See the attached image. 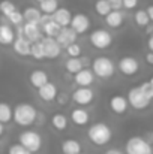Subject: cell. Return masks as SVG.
I'll use <instances>...</instances> for the list:
<instances>
[{"label": "cell", "instance_id": "obj_1", "mask_svg": "<svg viewBox=\"0 0 153 154\" xmlns=\"http://www.w3.org/2000/svg\"><path fill=\"white\" fill-rule=\"evenodd\" d=\"M87 138H89V141L92 142V144H95V145H98V147H104V145H107L110 141H111V138H113V130H111V127L107 124V123H95V124H92L90 127H89V130H87Z\"/></svg>", "mask_w": 153, "mask_h": 154}, {"label": "cell", "instance_id": "obj_2", "mask_svg": "<svg viewBox=\"0 0 153 154\" xmlns=\"http://www.w3.org/2000/svg\"><path fill=\"white\" fill-rule=\"evenodd\" d=\"M36 117H38L36 108L30 103H18L14 108V121L21 127L32 126L36 121Z\"/></svg>", "mask_w": 153, "mask_h": 154}, {"label": "cell", "instance_id": "obj_3", "mask_svg": "<svg viewBox=\"0 0 153 154\" xmlns=\"http://www.w3.org/2000/svg\"><path fill=\"white\" fill-rule=\"evenodd\" d=\"M92 70L95 72V75L98 78L108 79V78H111L114 75L116 66H114V63H113L111 58H108L105 55H101V57H96L92 61Z\"/></svg>", "mask_w": 153, "mask_h": 154}, {"label": "cell", "instance_id": "obj_4", "mask_svg": "<svg viewBox=\"0 0 153 154\" xmlns=\"http://www.w3.org/2000/svg\"><path fill=\"white\" fill-rule=\"evenodd\" d=\"M126 154H153L152 144L144 136H131L125 145Z\"/></svg>", "mask_w": 153, "mask_h": 154}, {"label": "cell", "instance_id": "obj_5", "mask_svg": "<svg viewBox=\"0 0 153 154\" xmlns=\"http://www.w3.org/2000/svg\"><path fill=\"white\" fill-rule=\"evenodd\" d=\"M128 100H129V105L135 109V111H144L150 106V102L152 99H149L144 91L141 90V87H132L128 90Z\"/></svg>", "mask_w": 153, "mask_h": 154}, {"label": "cell", "instance_id": "obj_6", "mask_svg": "<svg viewBox=\"0 0 153 154\" xmlns=\"http://www.w3.org/2000/svg\"><path fill=\"white\" fill-rule=\"evenodd\" d=\"M89 41H90L93 48H96V50H107L113 44V35L108 30H105V29H96V30H93L90 33Z\"/></svg>", "mask_w": 153, "mask_h": 154}, {"label": "cell", "instance_id": "obj_7", "mask_svg": "<svg viewBox=\"0 0 153 154\" xmlns=\"http://www.w3.org/2000/svg\"><path fill=\"white\" fill-rule=\"evenodd\" d=\"M20 144H23L26 148H29L32 153H38L42 147V136L35 130H24L18 136Z\"/></svg>", "mask_w": 153, "mask_h": 154}, {"label": "cell", "instance_id": "obj_8", "mask_svg": "<svg viewBox=\"0 0 153 154\" xmlns=\"http://www.w3.org/2000/svg\"><path fill=\"white\" fill-rule=\"evenodd\" d=\"M117 67L119 70L125 75V76H134L138 73L140 70V63L135 57L132 55H126V57H122L117 63Z\"/></svg>", "mask_w": 153, "mask_h": 154}, {"label": "cell", "instance_id": "obj_9", "mask_svg": "<svg viewBox=\"0 0 153 154\" xmlns=\"http://www.w3.org/2000/svg\"><path fill=\"white\" fill-rule=\"evenodd\" d=\"M95 99V93L90 87H78L77 90H74L72 93V100L80 105V106H87L93 102Z\"/></svg>", "mask_w": 153, "mask_h": 154}, {"label": "cell", "instance_id": "obj_10", "mask_svg": "<svg viewBox=\"0 0 153 154\" xmlns=\"http://www.w3.org/2000/svg\"><path fill=\"white\" fill-rule=\"evenodd\" d=\"M108 105H110V109H111L114 114H117V115H123V114L128 111V108L131 106L128 97H125V96H122V94H114V96H111Z\"/></svg>", "mask_w": 153, "mask_h": 154}, {"label": "cell", "instance_id": "obj_11", "mask_svg": "<svg viewBox=\"0 0 153 154\" xmlns=\"http://www.w3.org/2000/svg\"><path fill=\"white\" fill-rule=\"evenodd\" d=\"M71 27H72L78 35L86 33V32L90 29V18H89V15L81 14V12H80V14H75V15L72 17Z\"/></svg>", "mask_w": 153, "mask_h": 154}, {"label": "cell", "instance_id": "obj_12", "mask_svg": "<svg viewBox=\"0 0 153 154\" xmlns=\"http://www.w3.org/2000/svg\"><path fill=\"white\" fill-rule=\"evenodd\" d=\"M42 44H44V48H45V55L47 58H57L60 55V51H62V45L59 44V41L56 38H51V36H47L45 39H42Z\"/></svg>", "mask_w": 153, "mask_h": 154}, {"label": "cell", "instance_id": "obj_13", "mask_svg": "<svg viewBox=\"0 0 153 154\" xmlns=\"http://www.w3.org/2000/svg\"><path fill=\"white\" fill-rule=\"evenodd\" d=\"M77 36H78V33L71 27V26H68V27H62V30H60V33L57 35V41H59V44L62 45V47H68V45H71V44H74L75 41H77Z\"/></svg>", "mask_w": 153, "mask_h": 154}, {"label": "cell", "instance_id": "obj_14", "mask_svg": "<svg viewBox=\"0 0 153 154\" xmlns=\"http://www.w3.org/2000/svg\"><path fill=\"white\" fill-rule=\"evenodd\" d=\"M74 81L78 87H90L95 81V72L90 69H81L78 73H75Z\"/></svg>", "mask_w": 153, "mask_h": 154}, {"label": "cell", "instance_id": "obj_15", "mask_svg": "<svg viewBox=\"0 0 153 154\" xmlns=\"http://www.w3.org/2000/svg\"><path fill=\"white\" fill-rule=\"evenodd\" d=\"M57 94H59V90H57L56 84H53L50 81H48L47 84H44L42 87L38 88V96H39L44 102H51V100L57 99Z\"/></svg>", "mask_w": 153, "mask_h": 154}, {"label": "cell", "instance_id": "obj_16", "mask_svg": "<svg viewBox=\"0 0 153 154\" xmlns=\"http://www.w3.org/2000/svg\"><path fill=\"white\" fill-rule=\"evenodd\" d=\"M12 47H14V51L17 52L18 55H23V57L30 55V52H32V42L27 38H24V36L17 38L14 41Z\"/></svg>", "mask_w": 153, "mask_h": 154}, {"label": "cell", "instance_id": "obj_17", "mask_svg": "<svg viewBox=\"0 0 153 154\" xmlns=\"http://www.w3.org/2000/svg\"><path fill=\"white\" fill-rule=\"evenodd\" d=\"M72 14H71V11L69 9H66V8H59L54 14H53V20L54 21H57L62 27H68V26H71V23H72Z\"/></svg>", "mask_w": 153, "mask_h": 154}, {"label": "cell", "instance_id": "obj_18", "mask_svg": "<svg viewBox=\"0 0 153 154\" xmlns=\"http://www.w3.org/2000/svg\"><path fill=\"white\" fill-rule=\"evenodd\" d=\"M29 81H30V84H32L35 88H39V87H42L44 84L48 82V73H47L45 70L35 69V70L30 72V75H29Z\"/></svg>", "mask_w": 153, "mask_h": 154}, {"label": "cell", "instance_id": "obj_19", "mask_svg": "<svg viewBox=\"0 0 153 154\" xmlns=\"http://www.w3.org/2000/svg\"><path fill=\"white\" fill-rule=\"evenodd\" d=\"M23 35L24 38H27L30 42H36V41H41V32H39V27L36 23H27L24 24L23 27Z\"/></svg>", "mask_w": 153, "mask_h": 154}, {"label": "cell", "instance_id": "obj_20", "mask_svg": "<svg viewBox=\"0 0 153 154\" xmlns=\"http://www.w3.org/2000/svg\"><path fill=\"white\" fill-rule=\"evenodd\" d=\"M71 120L75 126H86L90 120V115L84 108H75L71 112Z\"/></svg>", "mask_w": 153, "mask_h": 154}, {"label": "cell", "instance_id": "obj_21", "mask_svg": "<svg viewBox=\"0 0 153 154\" xmlns=\"http://www.w3.org/2000/svg\"><path fill=\"white\" fill-rule=\"evenodd\" d=\"M123 21H125V17H123V14H122L120 11H117V9H113V11L105 17V23H107V26L111 27V29L120 27V26L123 24Z\"/></svg>", "mask_w": 153, "mask_h": 154}, {"label": "cell", "instance_id": "obj_22", "mask_svg": "<svg viewBox=\"0 0 153 154\" xmlns=\"http://www.w3.org/2000/svg\"><path fill=\"white\" fill-rule=\"evenodd\" d=\"M14 41H15V32L12 30V27L11 26H8V24H2L0 26V42H2V45H11V44H14Z\"/></svg>", "mask_w": 153, "mask_h": 154}, {"label": "cell", "instance_id": "obj_23", "mask_svg": "<svg viewBox=\"0 0 153 154\" xmlns=\"http://www.w3.org/2000/svg\"><path fill=\"white\" fill-rule=\"evenodd\" d=\"M65 69H66L68 73L75 75V73H78L81 69H84V63H83V60H81L80 57H69V58L66 60V63H65Z\"/></svg>", "mask_w": 153, "mask_h": 154}, {"label": "cell", "instance_id": "obj_24", "mask_svg": "<svg viewBox=\"0 0 153 154\" xmlns=\"http://www.w3.org/2000/svg\"><path fill=\"white\" fill-rule=\"evenodd\" d=\"M24 18H26V21L27 23H41V20H42V11L39 9V8H33V6H29V8H26L24 9Z\"/></svg>", "mask_w": 153, "mask_h": 154}, {"label": "cell", "instance_id": "obj_25", "mask_svg": "<svg viewBox=\"0 0 153 154\" xmlns=\"http://www.w3.org/2000/svg\"><path fill=\"white\" fill-rule=\"evenodd\" d=\"M62 153L63 154L81 153V144L77 139H66V141L62 142Z\"/></svg>", "mask_w": 153, "mask_h": 154}, {"label": "cell", "instance_id": "obj_26", "mask_svg": "<svg viewBox=\"0 0 153 154\" xmlns=\"http://www.w3.org/2000/svg\"><path fill=\"white\" fill-rule=\"evenodd\" d=\"M51 124L56 130L59 132H63L66 127H68V117L62 112H56L53 117H51Z\"/></svg>", "mask_w": 153, "mask_h": 154}, {"label": "cell", "instance_id": "obj_27", "mask_svg": "<svg viewBox=\"0 0 153 154\" xmlns=\"http://www.w3.org/2000/svg\"><path fill=\"white\" fill-rule=\"evenodd\" d=\"M42 29H44V32H45V35H47V36L57 38V35H59V33H60V30H62V26H60L57 21H54V20L51 18L50 21H47L45 24H42Z\"/></svg>", "mask_w": 153, "mask_h": 154}, {"label": "cell", "instance_id": "obj_28", "mask_svg": "<svg viewBox=\"0 0 153 154\" xmlns=\"http://www.w3.org/2000/svg\"><path fill=\"white\" fill-rule=\"evenodd\" d=\"M134 21L140 27H147L152 23V20H150V17H149V14H147L146 9H138L135 12V15H134Z\"/></svg>", "mask_w": 153, "mask_h": 154}, {"label": "cell", "instance_id": "obj_29", "mask_svg": "<svg viewBox=\"0 0 153 154\" xmlns=\"http://www.w3.org/2000/svg\"><path fill=\"white\" fill-rule=\"evenodd\" d=\"M30 55H32L35 60H44V58H47L42 39H41V41H36V42H32V52H30Z\"/></svg>", "mask_w": 153, "mask_h": 154}, {"label": "cell", "instance_id": "obj_30", "mask_svg": "<svg viewBox=\"0 0 153 154\" xmlns=\"http://www.w3.org/2000/svg\"><path fill=\"white\" fill-rule=\"evenodd\" d=\"M95 11H96L98 15L107 17V15L113 11L111 2H110V0H96V2H95Z\"/></svg>", "mask_w": 153, "mask_h": 154}, {"label": "cell", "instance_id": "obj_31", "mask_svg": "<svg viewBox=\"0 0 153 154\" xmlns=\"http://www.w3.org/2000/svg\"><path fill=\"white\" fill-rule=\"evenodd\" d=\"M12 118H14V111H12V108L9 106V103H6V102L0 103V123L6 124V123H9Z\"/></svg>", "mask_w": 153, "mask_h": 154}, {"label": "cell", "instance_id": "obj_32", "mask_svg": "<svg viewBox=\"0 0 153 154\" xmlns=\"http://www.w3.org/2000/svg\"><path fill=\"white\" fill-rule=\"evenodd\" d=\"M39 9L44 14L53 15L59 9V0H42V2H39Z\"/></svg>", "mask_w": 153, "mask_h": 154}, {"label": "cell", "instance_id": "obj_33", "mask_svg": "<svg viewBox=\"0 0 153 154\" xmlns=\"http://www.w3.org/2000/svg\"><path fill=\"white\" fill-rule=\"evenodd\" d=\"M8 154H33L29 148H26L23 144H14L8 148Z\"/></svg>", "mask_w": 153, "mask_h": 154}, {"label": "cell", "instance_id": "obj_34", "mask_svg": "<svg viewBox=\"0 0 153 154\" xmlns=\"http://www.w3.org/2000/svg\"><path fill=\"white\" fill-rule=\"evenodd\" d=\"M0 11H2V14L8 18V17H9L14 11H17V9H15V5H14L11 0H3L2 5H0Z\"/></svg>", "mask_w": 153, "mask_h": 154}, {"label": "cell", "instance_id": "obj_35", "mask_svg": "<svg viewBox=\"0 0 153 154\" xmlns=\"http://www.w3.org/2000/svg\"><path fill=\"white\" fill-rule=\"evenodd\" d=\"M8 20H9V23L14 24V26H21V23H23L26 18H24V14H21V12H18V11H14V12L8 17Z\"/></svg>", "mask_w": 153, "mask_h": 154}, {"label": "cell", "instance_id": "obj_36", "mask_svg": "<svg viewBox=\"0 0 153 154\" xmlns=\"http://www.w3.org/2000/svg\"><path fill=\"white\" fill-rule=\"evenodd\" d=\"M66 54L69 55V57H80L81 55V47L78 45V44H71V45H68L66 48Z\"/></svg>", "mask_w": 153, "mask_h": 154}, {"label": "cell", "instance_id": "obj_37", "mask_svg": "<svg viewBox=\"0 0 153 154\" xmlns=\"http://www.w3.org/2000/svg\"><path fill=\"white\" fill-rule=\"evenodd\" d=\"M140 87H141V90L144 91V94H146L149 99H152V100H153V85L150 84V81L140 84Z\"/></svg>", "mask_w": 153, "mask_h": 154}, {"label": "cell", "instance_id": "obj_38", "mask_svg": "<svg viewBox=\"0 0 153 154\" xmlns=\"http://www.w3.org/2000/svg\"><path fill=\"white\" fill-rule=\"evenodd\" d=\"M138 6V0H123V8L125 9H134Z\"/></svg>", "mask_w": 153, "mask_h": 154}, {"label": "cell", "instance_id": "obj_39", "mask_svg": "<svg viewBox=\"0 0 153 154\" xmlns=\"http://www.w3.org/2000/svg\"><path fill=\"white\" fill-rule=\"evenodd\" d=\"M68 99H69V97H68L65 93H60V94H57V102L60 103V105H66Z\"/></svg>", "mask_w": 153, "mask_h": 154}, {"label": "cell", "instance_id": "obj_40", "mask_svg": "<svg viewBox=\"0 0 153 154\" xmlns=\"http://www.w3.org/2000/svg\"><path fill=\"white\" fill-rule=\"evenodd\" d=\"M146 61L153 66V51H149L147 54H146Z\"/></svg>", "mask_w": 153, "mask_h": 154}, {"label": "cell", "instance_id": "obj_41", "mask_svg": "<svg viewBox=\"0 0 153 154\" xmlns=\"http://www.w3.org/2000/svg\"><path fill=\"white\" fill-rule=\"evenodd\" d=\"M144 138L153 145V132H146V133H144Z\"/></svg>", "mask_w": 153, "mask_h": 154}, {"label": "cell", "instance_id": "obj_42", "mask_svg": "<svg viewBox=\"0 0 153 154\" xmlns=\"http://www.w3.org/2000/svg\"><path fill=\"white\" fill-rule=\"evenodd\" d=\"M146 11H147V14H149V17H150V20H152V23H153V5H149L146 8Z\"/></svg>", "mask_w": 153, "mask_h": 154}, {"label": "cell", "instance_id": "obj_43", "mask_svg": "<svg viewBox=\"0 0 153 154\" xmlns=\"http://www.w3.org/2000/svg\"><path fill=\"white\" fill-rule=\"evenodd\" d=\"M147 47H149L150 51H153V35H150L149 39H147Z\"/></svg>", "mask_w": 153, "mask_h": 154}, {"label": "cell", "instance_id": "obj_44", "mask_svg": "<svg viewBox=\"0 0 153 154\" xmlns=\"http://www.w3.org/2000/svg\"><path fill=\"white\" fill-rule=\"evenodd\" d=\"M104 154H123V153H122V151H119V150H116V148H111V150L105 151Z\"/></svg>", "mask_w": 153, "mask_h": 154}, {"label": "cell", "instance_id": "obj_45", "mask_svg": "<svg viewBox=\"0 0 153 154\" xmlns=\"http://www.w3.org/2000/svg\"><path fill=\"white\" fill-rule=\"evenodd\" d=\"M144 29H146V33H147V35H153V26L152 24H149V26L144 27Z\"/></svg>", "mask_w": 153, "mask_h": 154}, {"label": "cell", "instance_id": "obj_46", "mask_svg": "<svg viewBox=\"0 0 153 154\" xmlns=\"http://www.w3.org/2000/svg\"><path fill=\"white\" fill-rule=\"evenodd\" d=\"M149 81H150V84L153 85V76H150V79H149Z\"/></svg>", "mask_w": 153, "mask_h": 154}, {"label": "cell", "instance_id": "obj_47", "mask_svg": "<svg viewBox=\"0 0 153 154\" xmlns=\"http://www.w3.org/2000/svg\"><path fill=\"white\" fill-rule=\"evenodd\" d=\"M36 2H42V0H36Z\"/></svg>", "mask_w": 153, "mask_h": 154}, {"label": "cell", "instance_id": "obj_48", "mask_svg": "<svg viewBox=\"0 0 153 154\" xmlns=\"http://www.w3.org/2000/svg\"><path fill=\"white\" fill-rule=\"evenodd\" d=\"M78 154H84V153H78Z\"/></svg>", "mask_w": 153, "mask_h": 154}]
</instances>
